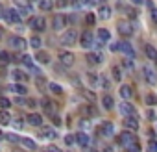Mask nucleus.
I'll use <instances>...</instances> for the list:
<instances>
[{
  "mask_svg": "<svg viewBox=\"0 0 157 152\" xmlns=\"http://www.w3.org/2000/svg\"><path fill=\"white\" fill-rule=\"evenodd\" d=\"M76 39H78V34H76V30L72 28V30H67V32H63V35H61V45L63 47H72L74 43H76Z\"/></svg>",
  "mask_w": 157,
  "mask_h": 152,
  "instance_id": "f257e3e1",
  "label": "nucleus"
},
{
  "mask_svg": "<svg viewBox=\"0 0 157 152\" xmlns=\"http://www.w3.org/2000/svg\"><path fill=\"white\" fill-rule=\"evenodd\" d=\"M8 45L13 48V50H17V52H22V50H26V47H28V43L22 39V37H9V41H8Z\"/></svg>",
  "mask_w": 157,
  "mask_h": 152,
  "instance_id": "f03ea898",
  "label": "nucleus"
},
{
  "mask_svg": "<svg viewBox=\"0 0 157 152\" xmlns=\"http://www.w3.org/2000/svg\"><path fill=\"white\" fill-rule=\"evenodd\" d=\"M4 19L11 24H19L20 23V13L15 9V8H6V13H4Z\"/></svg>",
  "mask_w": 157,
  "mask_h": 152,
  "instance_id": "7ed1b4c3",
  "label": "nucleus"
},
{
  "mask_svg": "<svg viewBox=\"0 0 157 152\" xmlns=\"http://www.w3.org/2000/svg\"><path fill=\"white\" fill-rule=\"evenodd\" d=\"M80 45L87 50V48H91L93 45H94V35L91 34V32H85V34H81L80 35Z\"/></svg>",
  "mask_w": 157,
  "mask_h": 152,
  "instance_id": "20e7f679",
  "label": "nucleus"
},
{
  "mask_svg": "<svg viewBox=\"0 0 157 152\" xmlns=\"http://www.w3.org/2000/svg\"><path fill=\"white\" fill-rule=\"evenodd\" d=\"M118 34L124 35V37L133 35V24L129 23V20H120L118 23Z\"/></svg>",
  "mask_w": 157,
  "mask_h": 152,
  "instance_id": "39448f33",
  "label": "nucleus"
},
{
  "mask_svg": "<svg viewBox=\"0 0 157 152\" xmlns=\"http://www.w3.org/2000/svg\"><path fill=\"white\" fill-rule=\"evenodd\" d=\"M135 141H137V137L133 136L131 132H122V134H120V137H118V143H120L122 147H126V148H128L129 145H133Z\"/></svg>",
  "mask_w": 157,
  "mask_h": 152,
  "instance_id": "423d86ee",
  "label": "nucleus"
},
{
  "mask_svg": "<svg viewBox=\"0 0 157 152\" xmlns=\"http://www.w3.org/2000/svg\"><path fill=\"white\" fill-rule=\"evenodd\" d=\"M59 63L63 65V67H72L74 65V54L72 52H61L59 54Z\"/></svg>",
  "mask_w": 157,
  "mask_h": 152,
  "instance_id": "0eeeda50",
  "label": "nucleus"
},
{
  "mask_svg": "<svg viewBox=\"0 0 157 152\" xmlns=\"http://www.w3.org/2000/svg\"><path fill=\"white\" fill-rule=\"evenodd\" d=\"M28 24H30V28H33V30H37V32H43L44 26H46L43 17H32V19L28 20Z\"/></svg>",
  "mask_w": 157,
  "mask_h": 152,
  "instance_id": "6e6552de",
  "label": "nucleus"
},
{
  "mask_svg": "<svg viewBox=\"0 0 157 152\" xmlns=\"http://www.w3.org/2000/svg\"><path fill=\"white\" fill-rule=\"evenodd\" d=\"M8 91H11L15 95H20V97L28 95V89H26L24 83H11V85H8Z\"/></svg>",
  "mask_w": 157,
  "mask_h": 152,
  "instance_id": "1a4fd4ad",
  "label": "nucleus"
},
{
  "mask_svg": "<svg viewBox=\"0 0 157 152\" xmlns=\"http://www.w3.org/2000/svg\"><path fill=\"white\" fill-rule=\"evenodd\" d=\"M100 134L104 136V137H111L115 134V126H113V122H109V121H105V122H102V126H100Z\"/></svg>",
  "mask_w": 157,
  "mask_h": 152,
  "instance_id": "9d476101",
  "label": "nucleus"
},
{
  "mask_svg": "<svg viewBox=\"0 0 157 152\" xmlns=\"http://www.w3.org/2000/svg\"><path fill=\"white\" fill-rule=\"evenodd\" d=\"M76 143H78L81 148H87L89 145H91V137H89L85 132H78V134H76Z\"/></svg>",
  "mask_w": 157,
  "mask_h": 152,
  "instance_id": "9b49d317",
  "label": "nucleus"
},
{
  "mask_svg": "<svg viewBox=\"0 0 157 152\" xmlns=\"http://www.w3.org/2000/svg\"><path fill=\"white\" fill-rule=\"evenodd\" d=\"M65 24H67V15H56V17H54L52 26H54V30H56V32L63 30V28H65Z\"/></svg>",
  "mask_w": 157,
  "mask_h": 152,
  "instance_id": "f8f14e48",
  "label": "nucleus"
},
{
  "mask_svg": "<svg viewBox=\"0 0 157 152\" xmlns=\"http://www.w3.org/2000/svg\"><path fill=\"white\" fill-rule=\"evenodd\" d=\"M118 111H120L124 117H131L133 113H135V108H133L129 102H122V104L118 106Z\"/></svg>",
  "mask_w": 157,
  "mask_h": 152,
  "instance_id": "ddd939ff",
  "label": "nucleus"
},
{
  "mask_svg": "<svg viewBox=\"0 0 157 152\" xmlns=\"http://www.w3.org/2000/svg\"><path fill=\"white\" fill-rule=\"evenodd\" d=\"M11 78H13V80H17L19 83H24V82H28V80H30V76H28L26 72H22L20 69H13V71H11Z\"/></svg>",
  "mask_w": 157,
  "mask_h": 152,
  "instance_id": "4468645a",
  "label": "nucleus"
},
{
  "mask_svg": "<svg viewBox=\"0 0 157 152\" xmlns=\"http://www.w3.org/2000/svg\"><path fill=\"white\" fill-rule=\"evenodd\" d=\"M22 63H24V65H26V67H28L32 72H35V74H41V69L33 65V58H32V56H22Z\"/></svg>",
  "mask_w": 157,
  "mask_h": 152,
  "instance_id": "2eb2a0df",
  "label": "nucleus"
},
{
  "mask_svg": "<svg viewBox=\"0 0 157 152\" xmlns=\"http://www.w3.org/2000/svg\"><path fill=\"white\" fill-rule=\"evenodd\" d=\"M41 106L46 110L48 115H56V104H54L50 98H43V100H41Z\"/></svg>",
  "mask_w": 157,
  "mask_h": 152,
  "instance_id": "dca6fc26",
  "label": "nucleus"
},
{
  "mask_svg": "<svg viewBox=\"0 0 157 152\" xmlns=\"http://www.w3.org/2000/svg\"><path fill=\"white\" fill-rule=\"evenodd\" d=\"M120 52H124L128 58H135V50L128 41H120Z\"/></svg>",
  "mask_w": 157,
  "mask_h": 152,
  "instance_id": "f3484780",
  "label": "nucleus"
},
{
  "mask_svg": "<svg viewBox=\"0 0 157 152\" xmlns=\"http://www.w3.org/2000/svg\"><path fill=\"white\" fill-rule=\"evenodd\" d=\"M142 72H144V78H146L148 83H155V82H157V74L153 72L152 67H148V65H146V67L142 69Z\"/></svg>",
  "mask_w": 157,
  "mask_h": 152,
  "instance_id": "a211bd4d",
  "label": "nucleus"
},
{
  "mask_svg": "<svg viewBox=\"0 0 157 152\" xmlns=\"http://www.w3.org/2000/svg\"><path fill=\"white\" fill-rule=\"evenodd\" d=\"M87 61L91 65H100L104 61V56L100 52H91V54H87Z\"/></svg>",
  "mask_w": 157,
  "mask_h": 152,
  "instance_id": "6ab92c4d",
  "label": "nucleus"
},
{
  "mask_svg": "<svg viewBox=\"0 0 157 152\" xmlns=\"http://www.w3.org/2000/svg\"><path fill=\"white\" fill-rule=\"evenodd\" d=\"M102 106H104V110L111 111V110L115 108V100H113V97H111V95H104V97H102Z\"/></svg>",
  "mask_w": 157,
  "mask_h": 152,
  "instance_id": "aec40b11",
  "label": "nucleus"
},
{
  "mask_svg": "<svg viewBox=\"0 0 157 152\" xmlns=\"http://www.w3.org/2000/svg\"><path fill=\"white\" fill-rule=\"evenodd\" d=\"M124 124H126V128H129V130H139V121H137V117H126V121H124Z\"/></svg>",
  "mask_w": 157,
  "mask_h": 152,
  "instance_id": "412c9836",
  "label": "nucleus"
},
{
  "mask_svg": "<svg viewBox=\"0 0 157 152\" xmlns=\"http://www.w3.org/2000/svg\"><path fill=\"white\" fill-rule=\"evenodd\" d=\"M26 121H28L32 126H41V124H43V117H41L39 113H30Z\"/></svg>",
  "mask_w": 157,
  "mask_h": 152,
  "instance_id": "4be33fe9",
  "label": "nucleus"
},
{
  "mask_svg": "<svg viewBox=\"0 0 157 152\" xmlns=\"http://www.w3.org/2000/svg\"><path fill=\"white\" fill-rule=\"evenodd\" d=\"M98 17L104 19V20H109V19H111V8H109V6H100V9H98Z\"/></svg>",
  "mask_w": 157,
  "mask_h": 152,
  "instance_id": "5701e85b",
  "label": "nucleus"
},
{
  "mask_svg": "<svg viewBox=\"0 0 157 152\" xmlns=\"http://www.w3.org/2000/svg\"><path fill=\"white\" fill-rule=\"evenodd\" d=\"M41 136L46 137V139H56V137H57V132H56L54 128H43V130H41Z\"/></svg>",
  "mask_w": 157,
  "mask_h": 152,
  "instance_id": "b1692460",
  "label": "nucleus"
},
{
  "mask_svg": "<svg viewBox=\"0 0 157 152\" xmlns=\"http://www.w3.org/2000/svg\"><path fill=\"white\" fill-rule=\"evenodd\" d=\"M96 37H98V41H100V43H107V41L111 39V34H109V30H105V28H100Z\"/></svg>",
  "mask_w": 157,
  "mask_h": 152,
  "instance_id": "393cba45",
  "label": "nucleus"
},
{
  "mask_svg": "<svg viewBox=\"0 0 157 152\" xmlns=\"http://www.w3.org/2000/svg\"><path fill=\"white\" fill-rule=\"evenodd\" d=\"M120 97H122L124 100H129V98L133 97V89L129 87V85H122V87H120Z\"/></svg>",
  "mask_w": 157,
  "mask_h": 152,
  "instance_id": "a878e982",
  "label": "nucleus"
},
{
  "mask_svg": "<svg viewBox=\"0 0 157 152\" xmlns=\"http://www.w3.org/2000/svg\"><path fill=\"white\" fill-rule=\"evenodd\" d=\"M20 145H22V147H26V148H30V150H35V148H37L35 141L30 139V137H20Z\"/></svg>",
  "mask_w": 157,
  "mask_h": 152,
  "instance_id": "bb28decb",
  "label": "nucleus"
},
{
  "mask_svg": "<svg viewBox=\"0 0 157 152\" xmlns=\"http://www.w3.org/2000/svg\"><path fill=\"white\" fill-rule=\"evenodd\" d=\"M9 122H11V115H9L6 110H0V124L6 126V124H9Z\"/></svg>",
  "mask_w": 157,
  "mask_h": 152,
  "instance_id": "cd10ccee",
  "label": "nucleus"
},
{
  "mask_svg": "<svg viewBox=\"0 0 157 152\" xmlns=\"http://www.w3.org/2000/svg\"><path fill=\"white\" fill-rule=\"evenodd\" d=\"M39 8H41L43 11H50V9L54 8V4L50 2V0H39Z\"/></svg>",
  "mask_w": 157,
  "mask_h": 152,
  "instance_id": "c85d7f7f",
  "label": "nucleus"
},
{
  "mask_svg": "<svg viewBox=\"0 0 157 152\" xmlns=\"http://www.w3.org/2000/svg\"><path fill=\"white\" fill-rule=\"evenodd\" d=\"M144 52H146V56H148L152 61H153V59H155V56H157V50H155L152 45H146V47H144Z\"/></svg>",
  "mask_w": 157,
  "mask_h": 152,
  "instance_id": "c756f323",
  "label": "nucleus"
},
{
  "mask_svg": "<svg viewBox=\"0 0 157 152\" xmlns=\"http://www.w3.org/2000/svg\"><path fill=\"white\" fill-rule=\"evenodd\" d=\"M81 113H83L85 117H93V115H96V111H94V108H93V106H83V108H81Z\"/></svg>",
  "mask_w": 157,
  "mask_h": 152,
  "instance_id": "7c9ffc66",
  "label": "nucleus"
},
{
  "mask_svg": "<svg viewBox=\"0 0 157 152\" xmlns=\"http://www.w3.org/2000/svg\"><path fill=\"white\" fill-rule=\"evenodd\" d=\"M37 61L43 63V65H44V63H50V56H48L46 52H37Z\"/></svg>",
  "mask_w": 157,
  "mask_h": 152,
  "instance_id": "2f4dec72",
  "label": "nucleus"
},
{
  "mask_svg": "<svg viewBox=\"0 0 157 152\" xmlns=\"http://www.w3.org/2000/svg\"><path fill=\"white\" fill-rule=\"evenodd\" d=\"M15 6L20 9V8H24V9H30V0H15Z\"/></svg>",
  "mask_w": 157,
  "mask_h": 152,
  "instance_id": "473e14b6",
  "label": "nucleus"
},
{
  "mask_svg": "<svg viewBox=\"0 0 157 152\" xmlns=\"http://www.w3.org/2000/svg\"><path fill=\"white\" fill-rule=\"evenodd\" d=\"M30 47L35 48V50H39V48H41V37H37V35L32 37V39H30Z\"/></svg>",
  "mask_w": 157,
  "mask_h": 152,
  "instance_id": "72a5a7b5",
  "label": "nucleus"
},
{
  "mask_svg": "<svg viewBox=\"0 0 157 152\" xmlns=\"http://www.w3.org/2000/svg\"><path fill=\"white\" fill-rule=\"evenodd\" d=\"M111 74H113V80H117V82H118V80H122V71L117 67V65H115L113 69H111Z\"/></svg>",
  "mask_w": 157,
  "mask_h": 152,
  "instance_id": "f704fd0d",
  "label": "nucleus"
},
{
  "mask_svg": "<svg viewBox=\"0 0 157 152\" xmlns=\"http://www.w3.org/2000/svg\"><path fill=\"white\" fill-rule=\"evenodd\" d=\"M11 122H13V124H11V126H13V128H15V130H20V128H24V121H22V119H20V117H15V119H13V121H11Z\"/></svg>",
  "mask_w": 157,
  "mask_h": 152,
  "instance_id": "c9c22d12",
  "label": "nucleus"
},
{
  "mask_svg": "<svg viewBox=\"0 0 157 152\" xmlns=\"http://www.w3.org/2000/svg\"><path fill=\"white\" fill-rule=\"evenodd\" d=\"M144 102H146L148 106H155V104H157V97L150 93V95H146V97H144Z\"/></svg>",
  "mask_w": 157,
  "mask_h": 152,
  "instance_id": "e433bc0d",
  "label": "nucleus"
},
{
  "mask_svg": "<svg viewBox=\"0 0 157 152\" xmlns=\"http://www.w3.org/2000/svg\"><path fill=\"white\" fill-rule=\"evenodd\" d=\"M122 67L128 69V71H131L133 67H135V65H133V58H126V59L122 61Z\"/></svg>",
  "mask_w": 157,
  "mask_h": 152,
  "instance_id": "4c0bfd02",
  "label": "nucleus"
},
{
  "mask_svg": "<svg viewBox=\"0 0 157 152\" xmlns=\"http://www.w3.org/2000/svg\"><path fill=\"white\" fill-rule=\"evenodd\" d=\"M4 137L9 141V143H20V137L17 134H4Z\"/></svg>",
  "mask_w": 157,
  "mask_h": 152,
  "instance_id": "58836bf2",
  "label": "nucleus"
},
{
  "mask_svg": "<svg viewBox=\"0 0 157 152\" xmlns=\"http://www.w3.org/2000/svg\"><path fill=\"white\" fill-rule=\"evenodd\" d=\"M48 89H50L52 93H57V95L63 91V89H61V85H57V83H54V82H50V83H48Z\"/></svg>",
  "mask_w": 157,
  "mask_h": 152,
  "instance_id": "ea45409f",
  "label": "nucleus"
},
{
  "mask_svg": "<svg viewBox=\"0 0 157 152\" xmlns=\"http://www.w3.org/2000/svg\"><path fill=\"white\" fill-rule=\"evenodd\" d=\"M87 82L91 83V85H96V83H98V76H96L94 72H89V74H87Z\"/></svg>",
  "mask_w": 157,
  "mask_h": 152,
  "instance_id": "a19ab883",
  "label": "nucleus"
},
{
  "mask_svg": "<svg viewBox=\"0 0 157 152\" xmlns=\"http://www.w3.org/2000/svg\"><path fill=\"white\" fill-rule=\"evenodd\" d=\"M9 106H11V102H9L6 97H0V108H2V110H8Z\"/></svg>",
  "mask_w": 157,
  "mask_h": 152,
  "instance_id": "79ce46f5",
  "label": "nucleus"
},
{
  "mask_svg": "<svg viewBox=\"0 0 157 152\" xmlns=\"http://www.w3.org/2000/svg\"><path fill=\"white\" fill-rule=\"evenodd\" d=\"M85 23H87L89 26H91V24H94V23H96V17H94L93 13H87V17H85Z\"/></svg>",
  "mask_w": 157,
  "mask_h": 152,
  "instance_id": "37998d69",
  "label": "nucleus"
},
{
  "mask_svg": "<svg viewBox=\"0 0 157 152\" xmlns=\"http://www.w3.org/2000/svg\"><path fill=\"white\" fill-rule=\"evenodd\" d=\"M0 63H9V54L0 50Z\"/></svg>",
  "mask_w": 157,
  "mask_h": 152,
  "instance_id": "c03bdc74",
  "label": "nucleus"
},
{
  "mask_svg": "<svg viewBox=\"0 0 157 152\" xmlns=\"http://www.w3.org/2000/svg\"><path fill=\"white\" fill-rule=\"evenodd\" d=\"M148 152H157V141L155 139H152L148 143Z\"/></svg>",
  "mask_w": 157,
  "mask_h": 152,
  "instance_id": "a18cd8bd",
  "label": "nucleus"
},
{
  "mask_svg": "<svg viewBox=\"0 0 157 152\" xmlns=\"http://www.w3.org/2000/svg\"><path fill=\"white\" fill-rule=\"evenodd\" d=\"M128 152H141V147H139V143L135 141L133 145H129V147H128Z\"/></svg>",
  "mask_w": 157,
  "mask_h": 152,
  "instance_id": "49530a36",
  "label": "nucleus"
},
{
  "mask_svg": "<svg viewBox=\"0 0 157 152\" xmlns=\"http://www.w3.org/2000/svg\"><path fill=\"white\" fill-rule=\"evenodd\" d=\"M80 4H81V8H91V6H94V0H80Z\"/></svg>",
  "mask_w": 157,
  "mask_h": 152,
  "instance_id": "de8ad7c7",
  "label": "nucleus"
},
{
  "mask_svg": "<svg viewBox=\"0 0 157 152\" xmlns=\"http://www.w3.org/2000/svg\"><path fill=\"white\" fill-rule=\"evenodd\" d=\"M74 141H76V136H72V134H67V136H65V143H67V145H72Z\"/></svg>",
  "mask_w": 157,
  "mask_h": 152,
  "instance_id": "09e8293b",
  "label": "nucleus"
},
{
  "mask_svg": "<svg viewBox=\"0 0 157 152\" xmlns=\"http://www.w3.org/2000/svg\"><path fill=\"white\" fill-rule=\"evenodd\" d=\"M111 52H120V41L111 43Z\"/></svg>",
  "mask_w": 157,
  "mask_h": 152,
  "instance_id": "8fccbe9b",
  "label": "nucleus"
},
{
  "mask_svg": "<svg viewBox=\"0 0 157 152\" xmlns=\"http://www.w3.org/2000/svg\"><path fill=\"white\" fill-rule=\"evenodd\" d=\"M100 80H102V82H100L102 87H104V89H109V85H111V83L107 82V78H105V76H100Z\"/></svg>",
  "mask_w": 157,
  "mask_h": 152,
  "instance_id": "3c124183",
  "label": "nucleus"
},
{
  "mask_svg": "<svg viewBox=\"0 0 157 152\" xmlns=\"http://www.w3.org/2000/svg\"><path fill=\"white\" fill-rule=\"evenodd\" d=\"M56 6H57L59 9H63V8H67V0H56Z\"/></svg>",
  "mask_w": 157,
  "mask_h": 152,
  "instance_id": "603ef678",
  "label": "nucleus"
},
{
  "mask_svg": "<svg viewBox=\"0 0 157 152\" xmlns=\"http://www.w3.org/2000/svg\"><path fill=\"white\" fill-rule=\"evenodd\" d=\"M70 4H72V8H74V9H80V8H81L80 0H70Z\"/></svg>",
  "mask_w": 157,
  "mask_h": 152,
  "instance_id": "864d4df0",
  "label": "nucleus"
},
{
  "mask_svg": "<svg viewBox=\"0 0 157 152\" xmlns=\"http://www.w3.org/2000/svg\"><path fill=\"white\" fill-rule=\"evenodd\" d=\"M46 152H61V150H59L57 147H54V145H50V147L46 148Z\"/></svg>",
  "mask_w": 157,
  "mask_h": 152,
  "instance_id": "5fc2aeb1",
  "label": "nucleus"
},
{
  "mask_svg": "<svg viewBox=\"0 0 157 152\" xmlns=\"http://www.w3.org/2000/svg\"><path fill=\"white\" fill-rule=\"evenodd\" d=\"M126 11H128V15H129L131 19H135V17H137V11H135V9H126Z\"/></svg>",
  "mask_w": 157,
  "mask_h": 152,
  "instance_id": "6e6d98bb",
  "label": "nucleus"
},
{
  "mask_svg": "<svg viewBox=\"0 0 157 152\" xmlns=\"http://www.w3.org/2000/svg\"><path fill=\"white\" fill-rule=\"evenodd\" d=\"M85 97H87L89 100H91V102H94V93H91V91H89V93H85Z\"/></svg>",
  "mask_w": 157,
  "mask_h": 152,
  "instance_id": "4d7b16f0",
  "label": "nucleus"
},
{
  "mask_svg": "<svg viewBox=\"0 0 157 152\" xmlns=\"http://www.w3.org/2000/svg\"><path fill=\"white\" fill-rule=\"evenodd\" d=\"M102 152H113V147H109V145H105V147L102 148Z\"/></svg>",
  "mask_w": 157,
  "mask_h": 152,
  "instance_id": "13d9d810",
  "label": "nucleus"
},
{
  "mask_svg": "<svg viewBox=\"0 0 157 152\" xmlns=\"http://www.w3.org/2000/svg\"><path fill=\"white\" fill-rule=\"evenodd\" d=\"M152 19H153V20H155V23H157V9H155V8H153V9H152Z\"/></svg>",
  "mask_w": 157,
  "mask_h": 152,
  "instance_id": "bf43d9fd",
  "label": "nucleus"
},
{
  "mask_svg": "<svg viewBox=\"0 0 157 152\" xmlns=\"http://www.w3.org/2000/svg\"><path fill=\"white\" fill-rule=\"evenodd\" d=\"M4 13H6V8H2V4H0V17L4 19Z\"/></svg>",
  "mask_w": 157,
  "mask_h": 152,
  "instance_id": "052dcab7",
  "label": "nucleus"
},
{
  "mask_svg": "<svg viewBox=\"0 0 157 152\" xmlns=\"http://www.w3.org/2000/svg\"><path fill=\"white\" fill-rule=\"evenodd\" d=\"M131 2L135 4V6H141V4H142V0H131Z\"/></svg>",
  "mask_w": 157,
  "mask_h": 152,
  "instance_id": "680f3d73",
  "label": "nucleus"
},
{
  "mask_svg": "<svg viewBox=\"0 0 157 152\" xmlns=\"http://www.w3.org/2000/svg\"><path fill=\"white\" fill-rule=\"evenodd\" d=\"M153 61H155V65H157V56H155V59H153Z\"/></svg>",
  "mask_w": 157,
  "mask_h": 152,
  "instance_id": "e2e57ef3",
  "label": "nucleus"
},
{
  "mask_svg": "<svg viewBox=\"0 0 157 152\" xmlns=\"http://www.w3.org/2000/svg\"><path fill=\"white\" fill-rule=\"evenodd\" d=\"M0 35H2V28H0Z\"/></svg>",
  "mask_w": 157,
  "mask_h": 152,
  "instance_id": "0e129e2a",
  "label": "nucleus"
}]
</instances>
